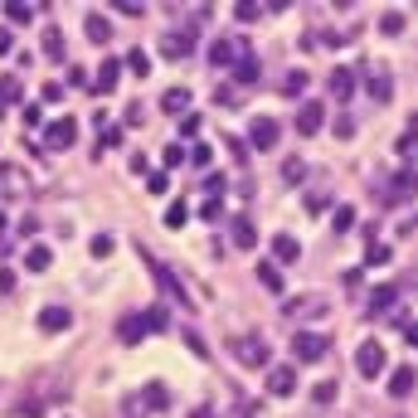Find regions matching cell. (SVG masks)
<instances>
[{"mask_svg":"<svg viewBox=\"0 0 418 418\" xmlns=\"http://www.w3.org/2000/svg\"><path fill=\"white\" fill-rule=\"evenodd\" d=\"M385 365H390V355H385L380 340H360V345H355V370H360V380H380Z\"/></svg>","mask_w":418,"mask_h":418,"instance_id":"6da1fadb","label":"cell"},{"mask_svg":"<svg viewBox=\"0 0 418 418\" xmlns=\"http://www.w3.org/2000/svg\"><path fill=\"white\" fill-rule=\"evenodd\" d=\"M331 350V335H321V331H297L292 335V355L302 365H311V360H321Z\"/></svg>","mask_w":418,"mask_h":418,"instance_id":"7a4b0ae2","label":"cell"},{"mask_svg":"<svg viewBox=\"0 0 418 418\" xmlns=\"http://www.w3.org/2000/svg\"><path fill=\"white\" fill-rule=\"evenodd\" d=\"M234 355H239V365H249V370H263L268 365V340L258 331H249L244 340H234Z\"/></svg>","mask_w":418,"mask_h":418,"instance_id":"3957f363","label":"cell"},{"mask_svg":"<svg viewBox=\"0 0 418 418\" xmlns=\"http://www.w3.org/2000/svg\"><path fill=\"white\" fill-rule=\"evenodd\" d=\"M73 141H78V122H73V117H54L49 132H44V146H49V151H68Z\"/></svg>","mask_w":418,"mask_h":418,"instance_id":"277c9868","label":"cell"},{"mask_svg":"<svg viewBox=\"0 0 418 418\" xmlns=\"http://www.w3.org/2000/svg\"><path fill=\"white\" fill-rule=\"evenodd\" d=\"M282 137V127L273 122V117H253V127H249V146L253 151H273Z\"/></svg>","mask_w":418,"mask_h":418,"instance_id":"5b68a950","label":"cell"},{"mask_svg":"<svg viewBox=\"0 0 418 418\" xmlns=\"http://www.w3.org/2000/svg\"><path fill=\"white\" fill-rule=\"evenodd\" d=\"M321 127H326V108H321V103H302V108H297V132H302V137H316Z\"/></svg>","mask_w":418,"mask_h":418,"instance_id":"8992f818","label":"cell"},{"mask_svg":"<svg viewBox=\"0 0 418 418\" xmlns=\"http://www.w3.org/2000/svg\"><path fill=\"white\" fill-rule=\"evenodd\" d=\"M390 307H399V282H380L370 292V316H390Z\"/></svg>","mask_w":418,"mask_h":418,"instance_id":"52a82bcc","label":"cell"},{"mask_svg":"<svg viewBox=\"0 0 418 418\" xmlns=\"http://www.w3.org/2000/svg\"><path fill=\"white\" fill-rule=\"evenodd\" d=\"M292 390H297V370H292V365H273V370H268V394L287 399Z\"/></svg>","mask_w":418,"mask_h":418,"instance_id":"ba28073f","label":"cell"},{"mask_svg":"<svg viewBox=\"0 0 418 418\" xmlns=\"http://www.w3.org/2000/svg\"><path fill=\"white\" fill-rule=\"evenodd\" d=\"M146 331H151L146 311H132V316H122V326H117V335H122L127 345H137V340H146Z\"/></svg>","mask_w":418,"mask_h":418,"instance_id":"9c48e42d","label":"cell"},{"mask_svg":"<svg viewBox=\"0 0 418 418\" xmlns=\"http://www.w3.org/2000/svg\"><path fill=\"white\" fill-rule=\"evenodd\" d=\"M414 385H418L414 365H394V370H390V394H394V399H409V394H414Z\"/></svg>","mask_w":418,"mask_h":418,"instance_id":"30bf717a","label":"cell"},{"mask_svg":"<svg viewBox=\"0 0 418 418\" xmlns=\"http://www.w3.org/2000/svg\"><path fill=\"white\" fill-rule=\"evenodd\" d=\"M156 287H161V292H170V297H175L180 307H190V292L180 287V278H175L170 268H156Z\"/></svg>","mask_w":418,"mask_h":418,"instance_id":"8fae6325","label":"cell"},{"mask_svg":"<svg viewBox=\"0 0 418 418\" xmlns=\"http://www.w3.org/2000/svg\"><path fill=\"white\" fill-rule=\"evenodd\" d=\"M161 112L185 117V112H190V88H166V93H161Z\"/></svg>","mask_w":418,"mask_h":418,"instance_id":"7c38bea8","label":"cell"},{"mask_svg":"<svg viewBox=\"0 0 418 418\" xmlns=\"http://www.w3.org/2000/svg\"><path fill=\"white\" fill-rule=\"evenodd\" d=\"M83 29H88V39H93V44H108V39H112L108 15H98V10H88V15H83Z\"/></svg>","mask_w":418,"mask_h":418,"instance_id":"4fadbf2b","label":"cell"},{"mask_svg":"<svg viewBox=\"0 0 418 418\" xmlns=\"http://www.w3.org/2000/svg\"><path fill=\"white\" fill-rule=\"evenodd\" d=\"M117 78H122V58H103V68H98V93H112L117 88Z\"/></svg>","mask_w":418,"mask_h":418,"instance_id":"5bb4252c","label":"cell"},{"mask_svg":"<svg viewBox=\"0 0 418 418\" xmlns=\"http://www.w3.org/2000/svg\"><path fill=\"white\" fill-rule=\"evenodd\" d=\"M297 253H302V244L292 234H278L273 239V263H297Z\"/></svg>","mask_w":418,"mask_h":418,"instance_id":"9a60e30c","label":"cell"},{"mask_svg":"<svg viewBox=\"0 0 418 418\" xmlns=\"http://www.w3.org/2000/svg\"><path fill=\"white\" fill-rule=\"evenodd\" d=\"M418 195V175H409V170H399L390 180V199H414Z\"/></svg>","mask_w":418,"mask_h":418,"instance_id":"2e32d148","label":"cell"},{"mask_svg":"<svg viewBox=\"0 0 418 418\" xmlns=\"http://www.w3.org/2000/svg\"><path fill=\"white\" fill-rule=\"evenodd\" d=\"M321 302H316V297H292V302H287V307H282V316H321Z\"/></svg>","mask_w":418,"mask_h":418,"instance_id":"e0dca14e","label":"cell"},{"mask_svg":"<svg viewBox=\"0 0 418 418\" xmlns=\"http://www.w3.org/2000/svg\"><path fill=\"white\" fill-rule=\"evenodd\" d=\"M161 54H166V58H185V54H190V34H180V29L166 34V39H161Z\"/></svg>","mask_w":418,"mask_h":418,"instance_id":"ac0fdd59","label":"cell"},{"mask_svg":"<svg viewBox=\"0 0 418 418\" xmlns=\"http://www.w3.org/2000/svg\"><path fill=\"white\" fill-rule=\"evenodd\" d=\"M141 409H161V414H166V409H170V390H166V385H146Z\"/></svg>","mask_w":418,"mask_h":418,"instance_id":"d6986e66","label":"cell"},{"mask_svg":"<svg viewBox=\"0 0 418 418\" xmlns=\"http://www.w3.org/2000/svg\"><path fill=\"white\" fill-rule=\"evenodd\" d=\"M302 93H307V73L302 68H287L282 73V98H302Z\"/></svg>","mask_w":418,"mask_h":418,"instance_id":"ffe728a7","label":"cell"},{"mask_svg":"<svg viewBox=\"0 0 418 418\" xmlns=\"http://www.w3.org/2000/svg\"><path fill=\"white\" fill-rule=\"evenodd\" d=\"M258 282L268 287V292H282V268L268 258V263H258Z\"/></svg>","mask_w":418,"mask_h":418,"instance_id":"44dd1931","label":"cell"},{"mask_svg":"<svg viewBox=\"0 0 418 418\" xmlns=\"http://www.w3.org/2000/svg\"><path fill=\"white\" fill-rule=\"evenodd\" d=\"M49 263H54V253L44 249V244H34V249L25 253V268H29V273H44V268H49Z\"/></svg>","mask_w":418,"mask_h":418,"instance_id":"7402d4cb","label":"cell"},{"mask_svg":"<svg viewBox=\"0 0 418 418\" xmlns=\"http://www.w3.org/2000/svg\"><path fill=\"white\" fill-rule=\"evenodd\" d=\"M68 321H73V316H68L63 307H49L44 316H39V326H44V331H68Z\"/></svg>","mask_w":418,"mask_h":418,"instance_id":"603a6c76","label":"cell"},{"mask_svg":"<svg viewBox=\"0 0 418 418\" xmlns=\"http://www.w3.org/2000/svg\"><path fill=\"white\" fill-rule=\"evenodd\" d=\"M350 88H355V68H335L331 73V93L335 98H350Z\"/></svg>","mask_w":418,"mask_h":418,"instance_id":"cb8c5ba5","label":"cell"},{"mask_svg":"<svg viewBox=\"0 0 418 418\" xmlns=\"http://www.w3.org/2000/svg\"><path fill=\"white\" fill-rule=\"evenodd\" d=\"M44 54L54 58V63H63V54H68V44H63V34H58V29H44Z\"/></svg>","mask_w":418,"mask_h":418,"instance_id":"d4e9b609","label":"cell"},{"mask_svg":"<svg viewBox=\"0 0 418 418\" xmlns=\"http://www.w3.org/2000/svg\"><path fill=\"white\" fill-rule=\"evenodd\" d=\"M390 93H394L390 73H370V98H375V103H390Z\"/></svg>","mask_w":418,"mask_h":418,"instance_id":"484cf974","label":"cell"},{"mask_svg":"<svg viewBox=\"0 0 418 418\" xmlns=\"http://www.w3.org/2000/svg\"><path fill=\"white\" fill-rule=\"evenodd\" d=\"M229 239H234V249H253V244H258V234H253V224H249V219L234 224V234H229Z\"/></svg>","mask_w":418,"mask_h":418,"instance_id":"4316f807","label":"cell"},{"mask_svg":"<svg viewBox=\"0 0 418 418\" xmlns=\"http://www.w3.org/2000/svg\"><path fill=\"white\" fill-rule=\"evenodd\" d=\"M234 78H239V83H253V78H258V58L244 54L239 63H234Z\"/></svg>","mask_w":418,"mask_h":418,"instance_id":"83f0119b","label":"cell"},{"mask_svg":"<svg viewBox=\"0 0 418 418\" xmlns=\"http://www.w3.org/2000/svg\"><path fill=\"white\" fill-rule=\"evenodd\" d=\"M239 54H244V44H214V49H209L214 63H239Z\"/></svg>","mask_w":418,"mask_h":418,"instance_id":"f1b7e54d","label":"cell"},{"mask_svg":"<svg viewBox=\"0 0 418 418\" xmlns=\"http://www.w3.org/2000/svg\"><path fill=\"white\" fill-rule=\"evenodd\" d=\"M282 180H287V185L307 180V161H297V156H292V161H282Z\"/></svg>","mask_w":418,"mask_h":418,"instance_id":"f546056e","label":"cell"},{"mask_svg":"<svg viewBox=\"0 0 418 418\" xmlns=\"http://www.w3.org/2000/svg\"><path fill=\"white\" fill-rule=\"evenodd\" d=\"M15 103H20V83L15 78H0V112L15 108Z\"/></svg>","mask_w":418,"mask_h":418,"instance_id":"4dcf8cb0","label":"cell"},{"mask_svg":"<svg viewBox=\"0 0 418 418\" xmlns=\"http://www.w3.org/2000/svg\"><path fill=\"white\" fill-rule=\"evenodd\" d=\"M302 209H307V214H326V209H331V199H326V195H316V190H311V195L302 199Z\"/></svg>","mask_w":418,"mask_h":418,"instance_id":"1f68e13d","label":"cell"},{"mask_svg":"<svg viewBox=\"0 0 418 418\" xmlns=\"http://www.w3.org/2000/svg\"><path fill=\"white\" fill-rule=\"evenodd\" d=\"M335 390H340V385H335V380H321V385H316V404H335Z\"/></svg>","mask_w":418,"mask_h":418,"instance_id":"d6a6232c","label":"cell"},{"mask_svg":"<svg viewBox=\"0 0 418 418\" xmlns=\"http://www.w3.org/2000/svg\"><path fill=\"white\" fill-rule=\"evenodd\" d=\"M258 15H263V5H234V20H239V25H253Z\"/></svg>","mask_w":418,"mask_h":418,"instance_id":"836d02e7","label":"cell"},{"mask_svg":"<svg viewBox=\"0 0 418 418\" xmlns=\"http://www.w3.org/2000/svg\"><path fill=\"white\" fill-rule=\"evenodd\" d=\"M335 234H345V229H350V224H355V209H350V204H340V209H335Z\"/></svg>","mask_w":418,"mask_h":418,"instance_id":"e575fe53","label":"cell"},{"mask_svg":"<svg viewBox=\"0 0 418 418\" xmlns=\"http://www.w3.org/2000/svg\"><path fill=\"white\" fill-rule=\"evenodd\" d=\"M331 132H335L340 141H350V137H355V122H350V117H335V122H331Z\"/></svg>","mask_w":418,"mask_h":418,"instance_id":"d590c367","label":"cell"},{"mask_svg":"<svg viewBox=\"0 0 418 418\" xmlns=\"http://www.w3.org/2000/svg\"><path fill=\"white\" fill-rule=\"evenodd\" d=\"M185 214H190V209H185L180 199H175V204L166 209V224H170V229H180V224H185Z\"/></svg>","mask_w":418,"mask_h":418,"instance_id":"8d00e7d4","label":"cell"},{"mask_svg":"<svg viewBox=\"0 0 418 418\" xmlns=\"http://www.w3.org/2000/svg\"><path fill=\"white\" fill-rule=\"evenodd\" d=\"M380 29H385V34H399V29H404V15H399V10H390V15L380 20Z\"/></svg>","mask_w":418,"mask_h":418,"instance_id":"74e56055","label":"cell"},{"mask_svg":"<svg viewBox=\"0 0 418 418\" xmlns=\"http://www.w3.org/2000/svg\"><path fill=\"white\" fill-rule=\"evenodd\" d=\"M146 321H151V331H166V326H170V316H166V307L146 311Z\"/></svg>","mask_w":418,"mask_h":418,"instance_id":"f35d334b","label":"cell"},{"mask_svg":"<svg viewBox=\"0 0 418 418\" xmlns=\"http://www.w3.org/2000/svg\"><path fill=\"white\" fill-rule=\"evenodd\" d=\"M127 68L141 78V73H146V54H141V49H132V54H127Z\"/></svg>","mask_w":418,"mask_h":418,"instance_id":"ab89813d","label":"cell"},{"mask_svg":"<svg viewBox=\"0 0 418 418\" xmlns=\"http://www.w3.org/2000/svg\"><path fill=\"white\" fill-rule=\"evenodd\" d=\"M5 15H10L15 25H25V20H29V15H34V10H29V5H5Z\"/></svg>","mask_w":418,"mask_h":418,"instance_id":"60d3db41","label":"cell"},{"mask_svg":"<svg viewBox=\"0 0 418 418\" xmlns=\"http://www.w3.org/2000/svg\"><path fill=\"white\" fill-rule=\"evenodd\" d=\"M170 190V175L166 170H156V175H151V195H166Z\"/></svg>","mask_w":418,"mask_h":418,"instance_id":"b9f144b4","label":"cell"},{"mask_svg":"<svg viewBox=\"0 0 418 418\" xmlns=\"http://www.w3.org/2000/svg\"><path fill=\"white\" fill-rule=\"evenodd\" d=\"M229 151H234L239 161H249V151H253V146H249V141H244V137H229Z\"/></svg>","mask_w":418,"mask_h":418,"instance_id":"7bdbcfd3","label":"cell"},{"mask_svg":"<svg viewBox=\"0 0 418 418\" xmlns=\"http://www.w3.org/2000/svg\"><path fill=\"white\" fill-rule=\"evenodd\" d=\"M365 258H370V263H390V244H370Z\"/></svg>","mask_w":418,"mask_h":418,"instance_id":"ee69618b","label":"cell"},{"mask_svg":"<svg viewBox=\"0 0 418 418\" xmlns=\"http://www.w3.org/2000/svg\"><path fill=\"white\" fill-rule=\"evenodd\" d=\"M185 345H190V350H195L199 360H204V355H209V350H204V340H199V331H185Z\"/></svg>","mask_w":418,"mask_h":418,"instance_id":"f6af8a7d","label":"cell"},{"mask_svg":"<svg viewBox=\"0 0 418 418\" xmlns=\"http://www.w3.org/2000/svg\"><path fill=\"white\" fill-rule=\"evenodd\" d=\"M190 161H195V166H199V170H204V166H209V146H204V141H199V146H195V151H190Z\"/></svg>","mask_w":418,"mask_h":418,"instance_id":"bcb514c9","label":"cell"},{"mask_svg":"<svg viewBox=\"0 0 418 418\" xmlns=\"http://www.w3.org/2000/svg\"><path fill=\"white\" fill-rule=\"evenodd\" d=\"M414 146H418V137H414V132H404V137H399V146H394V151H399V156H409Z\"/></svg>","mask_w":418,"mask_h":418,"instance_id":"7dc6e473","label":"cell"},{"mask_svg":"<svg viewBox=\"0 0 418 418\" xmlns=\"http://www.w3.org/2000/svg\"><path fill=\"white\" fill-rule=\"evenodd\" d=\"M93 253H98V258H108V253H112V239H108V234H98V239H93Z\"/></svg>","mask_w":418,"mask_h":418,"instance_id":"c3c4849f","label":"cell"},{"mask_svg":"<svg viewBox=\"0 0 418 418\" xmlns=\"http://www.w3.org/2000/svg\"><path fill=\"white\" fill-rule=\"evenodd\" d=\"M10 49H15V34H10V29H0V54H10Z\"/></svg>","mask_w":418,"mask_h":418,"instance_id":"681fc988","label":"cell"},{"mask_svg":"<svg viewBox=\"0 0 418 418\" xmlns=\"http://www.w3.org/2000/svg\"><path fill=\"white\" fill-rule=\"evenodd\" d=\"M190 418H214V409H209V404H195V414Z\"/></svg>","mask_w":418,"mask_h":418,"instance_id":"f907efd6","label":"cell"},{"mask_svg":"<svg viewBox=\"0 0 418 418\" xmlns=\"http://www.w3.org/2000/svg\"><path fill=\"white\" fill-rule=\"evenodd\" d=\"M409 345H418V321H409Z\"/></svg>","mask_w":418,"mask_h":418,"instance_id":"816d5d0a","label":"cell"},{"mask_svg":"<svg viewBox=\"0 0 418 418\" xmlns=\"http://www.w3.org/2000/svg\"><path fill=\"white\" fill-rule=\"evenodd\" d=\"M0 229H5V214H0Z\"/></svg>","mask_w":418,"mask_h":418,"instance_id":"f5cc1de1","label":"cell"}]
</instances>
